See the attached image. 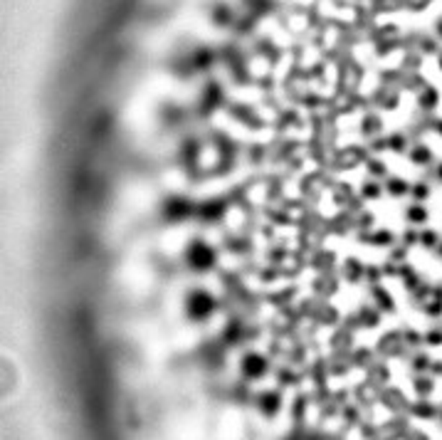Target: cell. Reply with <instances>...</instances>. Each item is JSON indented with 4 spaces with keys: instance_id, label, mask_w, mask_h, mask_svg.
<instances>
[{
    "instance_id": "6da1fadb",
    "label": "cell",
    "mask_w": 442,
    "mask_h": 440,
    "mask_svg": "<svg viewBox=\"0 0 442 440\" xmlns=\"http://www.w3.org/2000/svg\"><path fill=\"white\" fill-rule=\"evenodd\" d=\"M216 262V253L213 248H208L205 242H193L191 248H188V265L198 273H203V270H210Z\"/></svg>"
},
{
    "instance_id": "7a4b0ae2",
    "label": "cell",
    "mask_w": 442,
    "mask_h": 440,
    "mask_svg": "<svg viewBox=\"0 0 442 440\" xmlns=\"http://www.w3.org/2000/svg\"><path fill=\"white\" fill-rule=\"evenodd\" d=\"M213 312V294H208L205 290H196L188 294V314L193 316H208Z\"/></svg>"
}]
</instances>
